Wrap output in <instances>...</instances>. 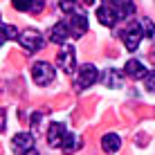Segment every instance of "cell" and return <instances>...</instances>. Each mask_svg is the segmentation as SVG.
<instances>
[{
  "mask_svg": "<svg viewBox=\"0 0 155 155\" xmlns=\"http://www.w3.org/2000/svg\"><path fill=\"white\" fill-rule=\"evenodd\" d=\"M18 43H20V47H23L25 52H31V54H34V52H38L43 47V34L38 29L29 27L18 36Z\"/></svg>",
  "mask_w": 155,
  "mask_h": 155,
  "instance_id": "cell-1",
  "label": "cell"
},
{
  "mask_svg": "<svg viewBox=\"0 0 155 155\" xmlns=\"http://www.w3.org/2000/svg\"><path fill=\"white\" fill-rule=\"evenodd\" d=\"M54 68L50 65V63H45V61H38V63H34L31 65V79H34L38 85H50L52 81H54Z\"/></svg>",
  "mask_w": 155,
  "mask_h": 155,
  "instance_id": "cell-2",
  "label": "cell"
},
{
  "mask_svg": "<svg viewBox=\"0 0 155 155\" xmlns=\"http://www.w3.org/2000/svg\"><path fill=\"white\" fill-rule=\"evenodd\" d=\"M144 27H142V23L140 25H130L126 31H124V47L128 52H135V50H140V43H142V38H144Z\"/></svg>",
  "mask_w": 155,
  "mask_h": 155,
  "instance_id": "cell-3",
  "label": "cell"
},
{
  "mask_svg": "<svg viewBox=\"0 0 155 155\" xmlns=\"http://www.w3.org/2000/svg\"><path fill=\"white\" fill-rule=\"evenodd\" d=\"M56 65L61 68L63 72H74V65H77V52H74V47L72 45H65V47H61V52H58V56H56Z\"/></svg>",
  "mask_w": 155,
  "mask_h": 155,
  "instance_id": "cell-4",
  "label": "cell"
},
{
  "mask_svg": "<svg viewBox=\"0 0 155 155\" xmlns=\"http://www.w3.org/2000/svg\"><path fill=\"white\" fill-rule=\"evenodd\" d=\"M65 133H68L65 130V124H61V121H52L50 128H47V144H50L52 148H61Z\"/></svg>",
  "mask_w": 155,
  "mask_h": 155,
  "instance_id": "cell-5",
  "label": "cell"
},
{
  "mask_svg": "<svg viewBox=\"0 0 155 155\" xmlns=\"http://www.w3.org/2000/svg\"><path fill=\"white\" fill-rule=\"evenodd\" d=\"M97 18H99V23L104 25V27H115V25H117V20H119L121 16L117 14V9H115V7L101 5V7L97 9Z\"/></svg>",
  "mask_w": 155,
  "mask_h": 155,
  "instance_id": "cell-6",
  "label": "cell"
},
{
  "mask_svg": "<svg viewBox=\"0 0 155 155\" xmlns=\"http://www.w3.org/2000/svg\"><path fill=\"white\" fill-rule=\"evenodd\" d=\"M97 77H99L97 68L90 65V63H85V65H81V70H79V79H77V83H79V88H90V85L97 81Z\"/></svg>",
  "mask_w": 155,
  "mask_h": 155,
  "instance_id": "cell-7",
  "label": "cell"
},
{
  "mask_svg": "<svg viewBox=\"0 0 155 155\" xmlns=\"http://www.w3.org/2000/svg\"><path fill=\"white\" fill-rule=\"evenodd\" d=\"M68 25H70V31H72V36H83L85 34V29H88V18H85V14L83 12H79V14H72L70 16V20H68Z\"/></svg>",
  "mask_w": 155,
  "mask_h": 155,
  "instance_id": "cell-8",
  "label": "cell"
},
{
  "mask_svg": "<svg viewBox=\"0 0 155 155\" xmlns=\"http://www.w3.org/2000/svg\"><path fill=\"white\" fill-rule=\"evenodd\" d=\"M101 81H104L106 88L117 90V88H121V85H124V77H121L119 70H115V68H108V70L101 74Z\"/></svg>",
  "mask_w": 155,
  "mask_h": 155,
  "instance_id": "cell-9",
  "label": "cell"
},
{
  "mask_svg": "<svg viewBox=\"0 0 155 155\" xmlns=\"http://www.w3.org/2000/svg\"><path fill=\"white\" fill-rule=\"evenodd\" d=\"M34 142H36V137L31 135V133H18V135H14V140H12L14 148H16V151H20V153L34 148Z\"/></svg>",
  "mask_w": 155,
  "mask_h": 155,
  "instance_id": "cell-10",
  "label": "cell"
},
{
  "mask_svg": "<svg viewBox=\"0 0 155 155\" xmlns=\"http://www.w3.org/2000/svg\"><path fill=\"white\" fill-rule=\"evenodd\" d=\"M70 25L68 23H56L54 27L50 29V41L52 43H58V45H63V43L68 41V36H70Z\"/></svg>",
  "mask_w": 155,
  "mask_h": 155,
  "instance_id": "cell-11",
  "label": "cell"
},
{
  "mask_svg": "<svg viewBox=\"0 0 155 155\" xmlns=\"http://www.w3.org/2000/svg\"><path fill=\"white\" fill-rule=\"evenodd\" d=\"M124 72H126L130 79H144V77H146V68H144V63L137 61V58H130V61H126Z\"/></svg>",
  "mask_w": 155,
  "mask_h": 155,
  "instance_id": "cell-12",
  "label": "cell"
},
{
  "mask_svg": "<svg viewBox=\"0 0 155 155\" xmlns=\"http://www.w3.org/2000/svg\"><path fill=\"white\" fill-rule=\"evenodd\" d=\"M101 148H104L106 153H117L121 148V137L119 135H115V133H108V135H104L101 137Z\"/></svg>",
  "mask_w": 155,
  "mask_h": 155,
  "instance_id": "cell-13",
  "label": "cell"
},
{
  "mask_svg": "<svg viewBox=\"0 0 155 155\" xmlns=\"http://www.w3.org/2000/svg\"><path fill=\"white\" fill-rule=\"evenodd\" d=\"M81 146H83V140H81L79 135H74V133H65L63 144H61V148H63L65 153H77Z\"/></svg>",
  "mask_w": 155,
  "mask_h": 155,
  "instance_id": "cell-14",
  "label": "cell"
},
{
  "mask_svg": "<svg viewBox=\"0 0 155 155\" xmlns=\"http://www.w3.org/2000/svg\"><path fill=\"white\" fill-rule=\"evenodd\" d=\"M110 2H113V7L117 9V14H119L121 18H130V16L135 14L133 0H110Z\"/></svg>",
  "mask_w": 155,
  "mask_h": 155,
  "instance_id": "cell-15",
  "label": "cell"
},
{
  "mask_svg": "<svg viewBox=\"0 0 155 155\" xmlns=\"http://www.w3.org/2000/svg\"><path fill=\"white\" fill-rule=\"evenodd\" d=\"M18 12H41L43 0H12Z\"/></svg>",
  "mask_w": 155,
  "mask_h": 155,
  "instance_id": "cell-16",
  "label": "cell"
},
{
  "mask_svg": "<svg viewBox=\"0 0 155 155\" xmlns=\"http://www.w3.org/2000/svg\"><path fill=\"white\" fill-rule=\"evenodd\" d=\"M58 7H61V12H65V14H79L81 12V7H79L74 0H58Z\"/></svg>",
  "mask_w": 155,
  "mask_h": 155,
  "instance_id": "cell-17",
  "label": "cell"
},
{
  "mask_svg": "<svg viewBox=\"0 0 155 155\" xmlns=\"http://www.w3.org/2000/svg\"><path fill=\"white\" fill-rule=\"evenodd\" d=\"M140 23H142V27H144V34H146V38L155 43V23H153L151 18H142Z\"/></svg>",
  "mask_w": 155,
  "mask_h": 155,
  "instance_id": "cell-18",
  "label": "cell"
},
{
  "mask_svg": "<svg viewBox=\"0 0 155 155\" xmlns=\"http://www.w3.org/2000/svg\"><path fill=\"white\" fill-rule=\"evenodd\" d=\"M16 36H18L16 27H14V25H7V23H5V25H2V38H0V41L7 43V41H14Z\"/></svg>",
  "mask_w": 155,
  "mask_h": 155,
  "instance_id": "cell-19",
  "label": "cell"
},
{
  "mask_svg": "<svg viewBox=\"0 0 155 155\" xmlns=\"http://www.w3.org/2000/svg\"><path fill=\"white\" fill-rule=\"evenodd\" d=\"M144 85H146V90L148 92H153L155 94V72H146V77H144Z\"/></svg>",
  "mask_w": 155,
  "mask_h": 155,
  "instance_id": "cell-20",
  "label": "cell"
},
{
  "mask_svg": "<svg viewBox=\"0 0 155 155\" xmlns=\"http://www.w3.org/2000/svg\"><path fill=\"white\" fill-rule=\"evenodd\" d=\"M29 121H31V126H38V124H41V113H34Z\"/></svg>",
  "mask_w": 155,
  "mask_h": 155,
  "instance_id": "cell-21",
  "label": "cell"
},
{
  "mask_svg": "<svg viewBox=\"0 0 155 155\" xmlns=\"http://www.w3.org/2000/svg\"><path fill=\"white\" fill-rule=\"evenodd\" d=\"M23 155H41V153H38V151H34V148H29V151H25Z\"/></svg>",
  "mask_w": 155,
  "mask_h": 155,
  "instance_id": "cell-22",
  "label": "cell"
}]
</instances>
